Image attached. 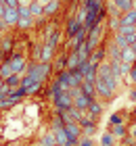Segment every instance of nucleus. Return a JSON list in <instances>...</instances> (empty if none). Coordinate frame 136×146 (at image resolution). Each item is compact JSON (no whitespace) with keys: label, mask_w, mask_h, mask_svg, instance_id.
<instances>
[{"label":"nucleus","mask_w":136,"mask_h":146,"mask_svg":"<svg viewBox=\"0 0 136 146\" xmlns=\"http://www.w3.org/2000/svg\"><path fill=\"white\" fill-rule=\"evenodd\" d=\"M0 2H2V4H4V0H0Z\"/></svg>","instance_id":"c03bdc74"},{"label":"nucleus","mask_w":136,"mask_h":146,"mask_svg":"<svg viewBox=\"0 0 136 146\" xmlns=\"http://www.w3.org/2000/svg\"><path fill=\"white\" fill-rule=\"evenodd\" d=\"M61 38H63V34H61V29H57V31H54V34H52L50 38H46L44 42H48V44H52V46H59Z\"/></svg>","instance_id":"cd10ccee"},{"label":"nucleus","mask_w":136,"mask_h":146,"mask_svg":"<svg viewBox=\"0 0 136 146\" xmlns=\"http://www.w3.org/2000/svg\"><path fill=\"white\" fill-rule=\"evenodd\" d=\"M128 146H134V144H128Z\"/></svg>","instance_id":"a18cd8bd"},{"label":"nucleus","mask_w":136,"mask_h":146,"mask_svg":"<svg viewBox=\"0 0 136 146\" xmlns=\"http://www.w3.org/2000/svg\"><path fill=\"white\" fill-rule=\"evenodd\" d=\"M29 13H31V17L36 19V21H40V19H46L44 17V6L38 2V0H31L29 2Z\"/></svg>","instance_id":"f8f14e48"},{"label":"nucleus","mask_w":136,"mask_h":146,"mask_svg":"<svg viewBox=\"0 0 136 146\" xmlns=\"http://www.w3.org/2000/svg\"><path fill=\"white\" fill-rule=\"evenodd\" d=\"M9 63H11V67H13V71L15 73H19V75H25V71H27V61L21 56V54H11L9 56Z\"/></svg>","instance_id":"39448f33"},{"label":"nucleus","mask_w":136,"mask_h":146,"mask_svg":"<svg viewBox=\"0 0 136 146\" xmlns=\"http://www.w3.org/2000/svg\"><path fill=\"white\" fill-rule=\"evenodd\" d=\"M113 4L119 9V13H126V11H130V9H134V0H113Z\"/></svg>","instance_id":"6ab92c4d"},{"label":"nucleus","mask_w":136,"mask_h":146,"mask_svg":"<svg viewBox=\"0 0 136 146\" xmlns=\"http://www.w3.org/2000/svg\"><path fill=\"white\" fill-rule=\"evenodd\" d=\"M109 123H111V125H117V123H121V115L113 113V115H111V119H109Z\"/></svg>","instance_id":"72a5a7b5"},{"label":"nucleus","mask_w":136,"mask_h":146,"mask_svg":"<svg viewBox=\"0 0 136 146\" xmlns=\"http://www.w3.org/2000/svg\"><path fill=\"white\" fill-rule=\"evenodd\" d=\"M21 79H23V75H19V73H13L11 77H6L4 82L11 86V88H19V86H21Z\"/></svg>","instance_id":"393cba45"},{"label":"nucleus","mask_w":136,"mask_h":146,"mask_svg":"<svg viewBox=\"0 0 136 146\" xmlns=\"http://www.w3.org/2000/svg\"><path fill=\"white\" fill-rule=\"evenodd\" d=\"M113 142H115V136L111 131H105V134L100 136V146H113Z\"/></svg>","instance_id":"bb28decb"},{"label":"nucleus","mask_w":136,"mask_h":146,"mask_svg":"<svg viewBox=\"0 0 136 146\" xmlns=\"http://www.w3.org/2000/svg\"><path fill=\"white\" fill-rule=\"evenodd\" d=\"M59 11H61V0H50L48 4H44V17L46 19H52Z\"/></svg>","instance_id":"9d476101"},{"label":"nucleus","mask_w":136,"mask_h":146,"mask_svg":"<svg viewBox=\"0 0 136 146\" xmlns=\"http://www.w3.org/2000/svg\"><path fill=\"white\" fill-rule=\"evenodd\" d=\"M40 144L42 146H57V140H54V131H46V134L40 138Z\"/></svg>","instance_id":"aec40b11"},{"label":"nucleus","mask_w":136,"mask_h":146,"mask_svg":"<svg viewBox=\"0 0 136 146\" xmlns=\"http://www.w3.org/2000/svg\"><path fill=\"white\" fill-rule=\"evenodd\" d=\"M128 77H130V82L136 86V63L132 65V69H130V73H128Z\"/></svg>","instance_id":"473e14b6"},{"label":"nucleus","mask_w":136,"mask_h":146,"mask_svg":"<svg viewBox=\"0 0 136 146\" xmlns=\"http://www.w3.org/2000/svg\"><path fill=\"white\" fill-rule=\"evenodd\" d=\"M82 27H84V25H82V23L78 21L76 17L67 19V25H65V40H67V38H73V36H76V34H78V31H80Z\"/></svg>","instance_id":"0eeeda50"},{"label":"nucleus","mask_w":136,"mask_h":146,"mask_svg":"<svg viewBox=\"0 0 136 146\" xmlns=\"http://www.w3.org/2000/svg\"><path fill=\"white\" fill-rule=\"evenodd\" d=\"M40 88H42V82H40V79H36L33 84H29V86L25 88V96H33V94H38Z\"/></svg>","instance_id":"5701e85b"},{"label":"nucleus","mask_w":136,"mask_h":146,"mask_svg":"<svg viewBox=\"0 0 136 146\" xmlns=\"http://www.w3.org/2000/svg\"><path fill=\"white\" fill-rule=\"evenodd\" d=\"M38 2H40V4H42V6H44V4H48V2H50V0H38Z\"/></svg>","instance_id":"4c0bfd02"},{"label":"nucleus","mask_w":136,"mask_h":146,"mask_svg":"<svg viewBox=\"0 0 136 146\" xmlns=\"http://www.w3.org/2000/svg\"><path fill=\"white\" fill-rule=\"evenodd\" d=\"M78 2H80V4H84V2H86V0H78Z\"/></svg>","instance_id":"ea45409f"},{"label":"nucleus","mask_w":136,"mask_h":146,"mask_svg":"<svg viewBox=\"0 0 136 146\" xmlns=\"http://www.w3.org/2000/svg\"><path fill=\"white\" fill-rule=\"evenodd\" d=\"M134 113H136V109H134Z\"/></svg>","instance_id":"49530a36"},{"label":"nucleus","mask_w":136,"mask_h":146,"mask_svg":"<svg viewBox=\"0 0 136 146\" xmlns=\"http://www.w3.org/2000/svg\"><path fill=\"white\" fill-rule=\"evenodd\" d=\"M0 73H2V79H6V77H11L13 73V67H11V63H9V58H6V61H2L0 63Z\"/></svg>","instance_id":"4be33fe9"},{"label":"nucleus","mask_w":136,"mask_h":146,"mask_svg":"<svg viewBox=\"0 0 136 146\" xmlns=\"http://www.w3.org/2000/svg\"><path fill=\"white\" fill-rule=\"evenodd\" d=\"M119 58H121L124 63H128V65H134V63H136V52L132 50V46H128V48L121 50V52H119Z\"/></svg>","instance_id":"dca6fc26"},{"label":"nucleus","mask_w":136,"mask_h":146,"mask_svg":"<svg viewBox=\"0 0 136 146\" xmlns=\"http://www.w3.org/2000/svg\"><path fill=\"white\" fill-rule=\"evenodd\" d=\"M33 25H36V19H33L31 15H25V17H19V21H17L15 27H19L21 31H27L29 27H33Z\"/></svg>","instance_id":"2eb2a0df"},{"label":"nucleus","mask_w":136,"mask_h":146,"mask_svg":"<svg viewBox=\"0 0 136 146\" xmlns=\"http://www.w3.org/2000/svg\"><path fill=\"white\" fill-rule=\"evenodd\" d=\"M4 9H6V6H4L2 2H0V19H2V17H4Z\"/></svg>","instance_id":"e433bc0d"},{"label":"nucleus","mask_w":136,"mask_h":146,"mask_svg":"<svg viewBox=\"0 0 136 146\" xmlns=\"http://www.w3.org/2000/svg\"><path fill=\"white\" fill-rule=\"evenodd\" d=\"M11 46H13L11 38H4V42L0 44V52H2V54H6V52H11Z\"/></svg>","instance_id":"2f4dec72"},{"label":"nucleus","mask_w":136,"mask_h":146,"mask_svg":"<svg viewBox=\"0 0 136 146\" xmlns=\"http://www.w3.org/2000/svg\"><path fill=\"white\" fill-rule=\"evenodd\" d=\"M54 61H57V63H54V69H57V71H65L67 69V52H65V54H59Z\"/></svg>","instance_id":"b1692460"},{"label":"nucleus","mask_w":136,"mask_h":146,"mask_svg":"<svg viewBox=\"0 0 136 146\" xmlns=\"http://www.w3.org/2000/svg\"><path fill=\"white\" fill-rule=\"evenodd\" d=\"M54 131V140H57V146H71L69 144V138H67V131H65V125L59 129H52Z\"/></svg>","instance_id":"ddd939ff"},{"label":"nucleus","mask_w":136,"mask_h":146,"mask_svg":"<svg viewBox=\"0 0 136 146\" xmlns=\"http://www.w3.org/2000/svg\"><path fill=\"white\" fill-rule=\"evenodd\" d=\"M103 36H105V19H98V21L94 23L90 29H88L86 42L90 44L92 48H96V46H100V40H103Z\"/></svg>","instance_id":"f03ea898"},{"label":"nucleus","mask_w":136,"mask_h":146,"mask_svg":"<svg viewBox=\"0 0 136 146\" xmlns=\"http://www.w3.org/2000/svg\"><path fill=\"white\" fill-rule=\"evenodd\" d=\"M96 2H105V0H96Z\"/></svg>","instance_id":"a19ab883"},{"label":"nucleus","mask_w":136,"mask_h":146,"mask_svg":"<svg viewBox=\"0 0 136 146\" xmlns=\"http://www.w3.org/2000/svg\"><path fill=\"white\" fill-rule=\"evenodd\" d=\"M132 50H134V52H136V42H134V44H132Z\"/></svg>","instance_id":"58836bf2"},{"label":"nucleus","mask_w":136,"mask_h":146,"mask_svg":"<svg viewBox=\"0 0 136 146\" xmlns=\"http://www.w3.org/2000/svg\"><path fill=\"white\" fill-rule=\"evenodd\" d=\"M76 52H78V56H80V61H88V58H90V52H92V46L86 42H82L78 48H76Z\"/></svg>","instance_id":"4468645a"},{"label":"nucleus","mask_w":136,"mask_h":146,"mask_svg":"<svg viewBox=\"0 0 136 146\" xmlns=\"http://www.w3.org/2000/svg\"><path fill=\"white\" fill-rule=\"evenodd\" d=\"M80 88L84 94H88L90 98H96V88H94V82H90V79H84V82L80 84Z\"/></svg>","instance_id":"f3484780"},{"label":"nucleus","mask_w":136,"mask_h":146,"mask_svg":"<svg viewBox=\"0 0 136 146\" xmlns=\"http://www.w3.org/2000/svg\"><path fill=\"white\" fill-rule=\"evenodd\" d=\"M52 104H54V109H57V111L71 109L73 107V94H71V90H61L59 94H54L52 96Z\"/></svg>","instance_id":"7ed1b4c3"},{"label":"nucleus","mask_w":136,"mask_h":146,"mask_svg":"<svg viewBox=\"0 0 136 146\" xmlns=\"http://www.w3.org/2000/svg\"><path fill=\"white\" fill-rule=\"evenodd\" d=\"M88 61H90L92 65H96V67H98V65L103 63V61H107V48H105L103 44H100V46H96V48H92V52H90V58H88Z\"/></svg>","instance_id":"423d86ee"},{"label":"nucleus","mask_w":136,"mask_h":146,"mask_svg":"<svg viewBox=\"0 0 136 146\" xmlns=\"http://www.w3.org/2000/svg\"><path fill=\"white\" fill-rule=\"evenodd\" d=\"M4 6H11V9H19V0H4Z\"/></svg>","instance_id":"f704fd0d"},{"label":"nucleus","mask_w":136,"mask_h":146,"mask_svg":"<svg viewBox=\"0 0 136 146\" xmlns=\"http://www.w3.org/2000/svg\"><path fill=\"white\" fill-rule=\"evenodd\" d=\"M0 79H2V73H0Z\"/></svg>","instance_id":"37998d69"},{"label":"nucleus","mask_w":136,"mask_h":146,"mask_svg":"<svg viewBox=\"0 0 136 146\" xmlns=\"http://www.w3.org/2000/svg\"><path fill=\"white\" fill-rule=\"evenodd\" d=\"M113 42H115V46H117L119 50H124V48H128V46H132V44H130V40H128V36L119 34V31H115V38H113Z\"/></svg>","instance_id":"a211bd4d"},{"label":"nucleus","mask_w":136,"mask_h":146,"mask_svg":"<svg viewBox=\"0 0 136 146\" xmlns=\"http://www.w3.org/2000/svg\"><path fill=\"white\" fill-rule=\"evenodd\" d=\"M50 69H52V63L31 61V63H27V71H25V73H29L31 77H36V79H40V82H44V79L48 77Z\"/></svg>","instance_id":"f257e3e1"},{"label":"nucleus","mask_w":136,"mask_h":146,"mask_svg":"<svg viewBox=\"0 0 136 146\" xmlns=\"http://www.w3.org/2000/svg\"><path fill=\"white\" fill-rule=\"evenodd\" d=\"M36 146H42V144H40V142H38V144H36Z\"/></svg>","instance_id":"79ce46f5"},{"label":"nucleus","mask_w":136,"mask_h":146,"mask_svg":"<svg viewBox=\"0 0 136 146\" xmlns=\"http://www.w3.org/2000/svg\"><path fill=\"white\" fill-rule=\"evenodd\" d=\"M31 58L33 61H40V58H42V44H33L31 46Z\"/></svg>","instance_id":"c85d7f7f"},{"label":"nucleus","mask_w":136,"mask_h":146,"mask_svg":"<svg viewBox=\"0 0 136 146\" xmlns=\"http://www.w3.org/2000/svg\"><path fill=\"white\" fill-rule=\"evenodd\" d=\"M54 54H57V46L44 42L42 44V58H40V61H42V63H52L54 61Z\"/></svg>","instance_id":"1a4fd4ad"},{"label":"nucleus","mask_w":136,"mask_h":146,"mask_svg":"<svg viewBox=\"0 0 136 146\" xmlns=\"http://www.w3.org/2000/svg\"><path fill=\"white\" fill-rule=\"evenodd\" d=\"M2 19H4V23L9 25V27H15L17 21H19V9H11V6H6Z\"/></svg>","instance_id":"6e6552de"},{"label":"nucleus","mask_w":136,"mask_h":146,"mask_svg":"<svg viewBox=\"0 0 136 146\" xmlns=\"http://www.w3.org/2000/svg\"><path fill=\"white\" fill-rule=\"evenodd\" d=\"M88 113H90V115H92L94 119H96V117L100 115V113H103V104H100V102L96 100V98H94V100L90 102V107H88Z\"/></svg>","instance_id":"412c9836"},{"label":"nucleus","mask_w":136,"mask_h":146,"mask_svg":"<svg viewBox=\"0 0 136 146\" xmlns=\"http://www.w3.org/2000/svg\"><path fill=\"white\" fill-rule=\"evenodd\" d=\"M111 134H113L115 138H124V136L128 134V129H126L124 123H117V125H113V127H111Z\"/></svg>","instance_id":"a878e982"},{"label":"nucleus","mask_w":136,"mask_h":146,"mask_svg":"<svg viewBox=\"0 0 136 146\" xmlns=\"http://www.w3.org/2000/svg\"><path fill=\"white\" fill-rule=\"evenodd\" d=\"M65 131H67V138H69V144L76 146L82 136V125L76 121H69V123H65Z\"/></svg>","instance_id":"20e7f679"},{"label":"nucleus","mask_w":136,"mask_h":146,"mask_svg":"<svg viewBox=\"0 0 136 146\" xmlns=\"http://www.w3.org/2000/svg\"><path fill=\"white\" fill-rule=\"evenodd\" d=\"M94 127H96L94 123H82V136H88V138H90V136L94 134Z\"/></svg>","instance_id":"c756f323"},{"label":"nucleus","mask_w":136,"mask_h":146,"mask_svg":"<svg viewBox=\"0 0 136 146\" xmlns=\"http://www.w3.org/2000/svg\"><path fill=\"white\" fill-rule=\"evenodd\" d=\"M44 27H46V29H44V40H46V38H50L54 31L59 29V27H57V23H48V25H44Z\"/></svg>","instance_id":"7c9ffc66"},{"label":"nucleus","mask_w":136,"mask_h":146,"mask_svg":"<svg viewBox=\"0 0 136 146\" xmlns=\"http://www.w3.org/2000/svg\"><path fill=\"white\" fill-rule=\"evenodd\" d=\"M130 98L136 102V86H134V88H132V92H130Z\"/></svg>","instance_id":"c9c22d12"},{"label":"nucleus","mask_w":136,"mask_h":146,"mask_svg":"<svg viewBox=\"0 0 136 146\" xmlns=\"http://www.w3.org/2000/svg\"><path fill=\"white\" fill-rule=\"evenodd\" d=\"M119 25H136V6L119 15Z\"/></svg>","instance_id":"9b49d317"}]
</instances>
